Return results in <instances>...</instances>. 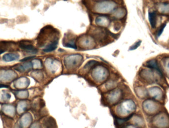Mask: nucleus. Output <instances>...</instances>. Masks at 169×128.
Listing matches in <instances>:
<instances>
[{
  "label": "nucleus",
  "mask_w": 169,
  "mask_h": 128,
  "mask_svg": "<svg viewBox=\"0 0 169 128\" xmlns=\"http://www.w3.org/2000/svg\"><path fill=\"white\" fill-rule=\"evenodd\" d=\"M153 123L159 128H166L169 126V118L164 114L157 115L154 118Z\"/></svg>",
  "instance_id": "obj_4"
},
{
  "label": "nucleus",
  "mask_w": 169,
  "mask_h": 128,
  "mask_svg": "<svg viewBox=\"0 0 169 128\" xmlns=\"http://www.w3.org/2000/svg\"><path fill=\"white\" fill-rule=\"evenodd\" d=\"M156 8L161 14H169V3H160L157 5Z\"/></svg>",
  "instance_id": "obj_10"
},
{
  "label": "nucleus",
  "mask_w": 169,
  "mask_h": 128,
  "mask_svg": "<svg viewBox=\"0 0 169 128\" xmlns=\"http://www.w3.org/2000/svg\"><path fill=\"white\" fill-rule=\"evenodd\" d=\"M136 109L135 102L131 100L124 101L117 106L115 109L116 116L121 118L129 116Z\"/></svg>",
  "instance_id": "obj_1"
},
{
  "label": "nucleus",
  "mask_w": 169,
  "mask_h": 128,
  "mask_svg": "<svg viewBox=\"0 0 169 128\" xmlns=\"http://www.w3.org/2000/svg\"><path fill=\"white\" fill-rule=\"evenodd\" d=\"M123 94L120 89L114 90L108 93L105 97V101L107 104L110 105H114L118 103L122 98Z\"/></svg>",
  "instance_id": "obj_3"
},
{
  "label": "nucleus",
  "mask_w": 169,
  "mask_h": 128,
  "mask_svg": "<svg viewBox=\"0 0 169 128\" xmlns=\"http://www.w3.org/2000/svg\"><path fill=\"white\" fill-rule=\"evenodd\" d=\"M109 19L106 16H100L96 19V23L100 26H107L109 24Z\"/></svg>",
  "instance_id": "obj_11"
},
{
  "label": "nucleus",
  "mask_w": 169,
  "mask_h": 128,
  "mask_svg": "<svg viewBox=\"0 0 169 128\" xmlns=\"http://www.w3.org/2000/svg\"><path fill=\"white\" fill-rule=\"evenodd\" d=\"M137 95L140 97L144 98L146 96V92L143 88H138L137 89Z\"/></svg>",
  "instance_id": "obj_17"
},
{
  "label": "nucleus",
  "mask_w": 169,
  "mask_h": 128,
  "mask_svg": "<svg viewBox=\"0 0 169 128\" xmlns=\"http://www.w3.org/2000/svg\"><path fill=\"white\" fill-rule=\"evenodd\" d=\"M140 42H141V41H139V42H138V43H136L134 45L131 46V47L130 48V49L133 50L136 49V48H137L138 47V46L140 45Z\"/></svg>",
  "instance_id": "obj_19"
},
{
  "label": "nucleus",
  "mask_w": 169,
  "mask_h": 128,
  "mask_svg": "<svg viewBox=\"0 0 169 128\" xmlns=\"http://www.w3.org/2000/svg\"><path fill=\"white\" fill-rule=\"evenodd\" d=\"M150 96L155 99L160 100L162 97V92L158 87H152L149 90Z\"/></svg>",
  "instance_id": "obj_8"
},
{
  "label": "nucleus",
  "mask_w": 169,
  "mask_h": 128,
  "mask_svg": "<svg viewBox=\"0 0 169 128\" xmlns=\"http://www.w3.org/2000/svg\"><path fill=\"white\" fill-rule=\"evenodd\" d=\"M143 108L145 112L151 114L157 111L158 106L155 102L151 100H147L144 102Z\"/></svg>",
  "instance_id": "obj_6"
},
{
  "label": "nucleus",
  "mask_w": 169,
  "mask_h": 128,
  "mask_svg": "<svg viewBox=\"0 0 169 128\" xmlns=\"http://www.w3.org/2000/svg\"><path fill=\"white\" fill-rule=\"evenodd\" d=\"M92 74L94 79L99 81H101L106 79L108 76V72L103 67H99L94 70Z\"/></svg>",
  "instance_id": "obj_5"
},
{
  "label": "nucleus",
  "mask_w": 169,
  "mask_h": 128,
  "mask_svg": "<svg viewBox=\"0 0 169 128\" xmlns=\"http://www.w3.org/2000/svg\"><path fill=\"white\" fill-rule=\"evenodd\" d=\"M132 123L138 127L143 126L144 124V120L140 117L138 116H133L132 118Z\"/></svg>",
  "instance_id": "obj_14"
},
{
  "label": "nucleus",
  "mask_w": 169,
  "mask_h": 128,
  "mask_svg": "<svg viewBox=\"0 0 169 128\" xmlns=\"http://www.w3.org/2000/svg\"><path fill=\"white\" fill-rule=\"evenodd\" d=\"M3 51H2V50H0V54H1V53H3Z\"/></svg>",
  "instance_id": "obj_21"
},
{
  "label": "nucleus",
  "mask_w": 169,
  "mask_h": 128,
  "mask_svg": "<svg viewBox=\"0 0 169 128\" xmlns=\"http://www.w3.org/2000/svg\"><path fill=\"white\" fill-rule=\"evenodd\" d=\"M147 65L148 66L147 67H150L151 68H157V62L155 60H151L149 62H148L147 64Z\"/></svg>",
  "instance_id": "obj_18"
},
{
  "label": "nucleus",
  "mask_w": 169,
  "mask_h": 128,
  "mask_svg": "<svg viewBox=\"0 0 169 128\" xmlns=\"http://www.w3.org/2000/svg\"><path fill=\"white\" fill-rule=\"evenodd\" d=\"M83 39H82V45L85 48L88 47L89 48L91 47L94 46V40L92 39V38L89 37V38H85Z\"/></svg>",
  "instance_id": "obj_13"
},
{
  "label": "nucleus",
  "mask_w": 169,
  "mask_h": 128,
  "mask_svg": "<svg viewBox=\"0 0 169 128\" xmlns=\"http://www.w3.org/2000/svg\"><path fill=\"white\" fill-rule=\"evenodd\" d=\"M163 64L164 70L165 71L166 74L169 77V58L165 59V60L163 61Z\"/></svg>",
  "instance_id": "obj_15"
},
{
  "label": "nucleus",
  "mask_w": 169,
  "mask_h": 128,
  "mask_svg": "<svg viewBox=\"0 0 169 128\" xmlns=\"http://www.w3.org/2000/svg\"><path fill=\"white\" fill-rule=\"evenodd\" d=\"M20 47L28 53H36L37 52V50L32 45L29 43H21Z\"/></svg>",
  "instance_id": "obj_9"
},
{
  "label": "nucleus",
  "mask_w": 169,
  "mask_h": 128,
  "mask_svg": "<svg viewBox=\"0 0 169 128\" xmlns=\"http://www.w3.org/2000/svg\"><path fill=\"white\" fill-rule=\"evenodd\" d=\"M149 18L151 26L152 28H155L157 24V14L155 12H150L149 14Z\"/></svg>",
  "instance_id": "obj_12"
},
{
  "label": "nucleus",
  "mask_w": 169,
  "mask_h": 128,
  "mask_svg": "<svg viewBox=\"0 0 169 128\" xmlns=\"http://www.w3.org/2000/svg\"><path fill=\"white\" fill-rule=\"evenodd\" d=\"M83 57L80 55H72L64 59V64L67 68L74 69L79 67L82 63Z\"/></svg>",
  "instance_id": "obj_2"
},
{
  "label": "nucleus",
  "mask_w": 169,
  "mask_h": 128,
  "mask_svg": "<svg viewBox=\"0 0 169 128\" xmlns=\"http://www.w3.org/2000/svg\"><path fill=\"white\" fill-rule=\"evenodd\" d=\"M46 125L47 128H56V127L55 122L53 118L48 119L46 122Z\"/></svg>",
  "instance_id": "obj_16"
},
{
  "label": "nucleus",
  "mask_w": 169,
  "mask_h": 128,
  "mask_svg": "<svg viewBox=\"0 0 169 128\" xmlns=\"http://www.w3.org/2000/svg\"><path fill=\"white\" fill-rule=\"evenodd\" d=\"M114 3L109 2H104L99 3L96 6L97 12H109L110 10L114 7Z\"/></svg>",
  "instance_id": "obj_7"
},
{
  "label": "nucleus",
  "mask_w": 169,
  "mask_h": 128,
  "mask_svg": "<svg viewBox=\"0 0 169 128\" xmlns=\"http://www.w3.org/2000/svg\"><path fill=\"white\" fill-rule=\"evenodd\" d=\"M124 128H137L136 127L133 126V125H128L127 126L125 127Z\"/></svg>",
  "instance_id": "obj_20"
}]
</instances>
